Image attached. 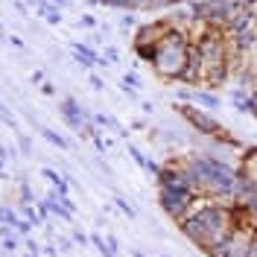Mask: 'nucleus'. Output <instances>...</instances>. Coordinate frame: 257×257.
I'll use <instances>...</instances> for the list:
<instances>
[{
  "mask_svg": "<svg viewBox=\"0 0 257 257\" xmlns=\"http://www.w3.org/2000/svg\"><path fill=\"white\" fill-rule=\"evenodd\" d=\"M114 202H117V208L123 210V213H126L128 219H135V210H132V208H128V205H126V199H120V196H117V199H114Z\"/></svg>",
  "mask_w": 257,
  "mask_h": 257,
  "instance_id": "nucleus-12",
  "label": "nucleus"
},
{
  "mask_svg": "<svg viewBox=\"0 0 257 257\" xmlns=\"http://www.w3.org/2000/svg\"><path fill=\"white\" fill-rule=\"evenodd\" d=\"M27 248H30L32 254H38V242H35V240H27Z\"/></svg>",
  "mask_w": 257,
  "mask_h": 257,
  "instance_id": "nucleus-21",
  "label": "nucleus"
},
{
  "mask_svg": "<svg viewBox=\"0 0 257 257\" xmlns=\"http://www.w3.org/2000/svg\"><path fill=\"white\" fill-rule=\"evenodd\" d=\"M187 59H190V50H187V41H184V32L167 30L164 38L155 44V59H152L155 70H158L161 76L178 79L181 70H184V64H187Z\"/></svg>",
  "mask_w": 257,
  "mask_h": 257,
  "instance_id": "nucleus-1",
  "label": "nucleus"
},
{
  "mask_svg": "<svg viewBox=\"0 0 257 257\" xmlns=\"http://www.w3.org/2000/svg\"><path fill=\"white\" fill-rule=\"evenodd\" d=\"M158 184L161 187H173V190H187L193 193V184L184 170H170V167H161L158 173Z\"/></svg>",
  "mask_w": 257,
  "mask_h": 257,
  "instance_id": "nucleus-5",
  "label": "nucleus"
},
{
  "mask_svg": "<svg viewBox=\"0 0 257 257\" xmlns=\"http://www.w3.org/2000/svg\"><path fill=\"white\" fill-rule=\"evenodd\" d=\"M53 3H56V6H64V3H67V0H53Z\"/></svg>",
  "mask_w": 257,
  "mask_h": 257,
  "instance_id": "nucleus-22",
  "label": "nucleus"
},
{
  "mask_svg": "<svg viewBox=\"0 0 257 257\" xmlns=\"http://www.w3.org/2000/svg\"><path fill=\"white\" fill-rule=\"evenodd\" d=\"M15 228L21 231V234H27V231H30V222H21V219H18V222H15Z\"/></svg>",
  "mask_w": 257,
  "mask_h": 257,
  "instance_id": "nucleus-20",
  "label": "nucleus"
},
{
  "mask_svg": "<svg viewBox=\"0 0 257 257\" xmlns=\"http://www.w3.org/2000/svg\"><path fill=\"white\" fill-rule=\"evenodd\" d=\"M161 257H170V254H161Z\"/></svg>",
  "mask_w": 257,
  "mask_h": 257,
  "instance_id": "nucleus-24",
  "label": "nucleus"
},
{
  "mask_svg": "<svg viewBox=\"0 0 257 257\" xmlns=\"http://www.w3.org/2000/svg\"><path fill=\"white\" fill-rule=\"evenodd\" d=\"M73 240L79 242V245H88V240H91V237H88V234H82V231H73Z\"/></svg>",
  "mask_w": 257,
  "mask_h": 257,
  "instance_id": "nucleus-14",
  "label": "nucleus"
},
{
  "mask_svg": "<svg viewBox=\"0 0 257 257\" xmlns=\"http://www.w3.org/2000/svg\"><path fill=\"white\" fill-rule=\"evenodd\" d=\"M73 53H76V59H79L85 67H91V64H102L99 62V56H96L91 47H85V44H73Z\"/></svg>",
  "mask_w": 257,
  "mask_h": 257,
  "instance_id": "nucleus-6",
  "label": "nucleus"
},
{
  "mask_svg": "<svg viewBox=\"0 0 257 257\" xmlns=\"http://www.w3.org/2000/svg\"><path fill=\"white\" fill-rule=\"evenodd\" d=\"M0 117H3V123H6V126H12V128H15V120H12V117H9V111H6V108H3V105H0Z\"/></svg>",
  "mask_w": 257,
  "mask_h": 257,
  "instance_id": "nucleus-15",
  "label": "nucleus"
},
{
  "mask_svg": "<svg viewBox=\"0 0 257 257\" xmlns=\"http://www.w3.org/2000/svg\"><path fill=\"white\" fill-rule=\"evenodd\" d=\"M123 85H126V88H135V91H141V88H144V82H141L138 73H126V76H123Z\"/></svg>",
  "mask_w": 257,
  "mask_h": 257,
  "instance_id": "nucleus-10",
  "label": "nucleus"
},
{
  "mask_svg": "<svg viewBox=\"0 0 257 257\" xmlns=\"http://www.w3.org/2000/svg\"><path fill=\"white\" fill-rule=\"evenodd\" d=\"M225 219L228 213L210 205V208H202L196 216H190V222H184V231L193 240H216L225 228Z\"/></svg>",
  "mask_w": 257,
  "mask_h": 257,
  "instance_id": "nucleus-2",
  "label": "nucleus"
},
{
  "mask_svg": "<svg viewBox=\"0 0 257 257\" xmlns=\"http://www.w3.org/2000/svg\"><path fill=\"white\" fill-rule=\"evenodd\" d=\"M79 24H85V27H96V21H94L91 15H82V21H79Z\"/></svg>",
  "mask_w": 257,
  "mask_h": 257,
  "instance_id": "nucleus-19",
  "label": "nucleus"
},
{
  "mask_svg": "<svg viewBox=\"0 0 257 257\" xmlns=\"http://www.w3.org/2000/svg\"><path fill=\"white\" fill-rule=\"evenodd\" d=\"M193 102H199V105H205V108H219V96L205 94V91H193Z\"/></svg>",
  "mask_w": 257,
  "mask_h": 257,
  "instance_id": "nucleus-8",
  "label": "nucleus"
},
{
  "mask_svg": "<svg viewBox=\"0 0 257 257\" xmlns=\"http://www.w3.org/2000/svg\"><path fill=\"white\" fill-rule=\"evenodd\" d=\"M21 149H24V155H30V149H32L30 138H21Z\"/></svg>",
  "mask_w": 257,
  "mask_h": 257,
  "instance_id": "nucleus-17",
  "label": "nucleus"
},
{
  "mask_svg": "<svg viewBox=\"0 0 257 257\" xmlns=\"http://www.w3.org/2000/svg\"><path fill=\"white\" fill-rule=\"evenodd\" d=\"M128 155H132V158L138 161V164H141L144 170H149V164H152V161H146L144 155H141V149H138V146H128Z\"/></svg>",
  "mask_w": 257,
  "mask_h": 257,
  "instance_id": "nucleus-11",
  "label": "nucleus"
},
{
  "mask_svg": "<svg viewBox=\"0 0 257 257\" xmlns=\"http://www.w3.org/2000/svg\"><path fill=\"white\" fill-rule=\"evenodd\" d=\"M135 24H138V18L132 15V12H128V15H123V18H120V27H123V30H128V27H135Z\"/></svg>",
  "mask_w": 257,
  "mask_h": 257,
  "instance_id": "nucleus-13",
  "label": "nucleus"
},
{
  "mask_svg": "<svg viewBox=\"0 0 257 257\" xmlns=\"http://www.w3.org/2000/svg\"><path fill=\"white\" fill-rule=\"evenodd\" d=\"M3 248H6V251H12V248H18V240H15V237H9V240L3 242Z\"/></svg>",
  "mask_w": 257,
  "mask_h": 257,
  "instance_id": "nucleus-18",
  "label": "nucleus"
},
{
  "mask_svg": "<svg viewBox=\"0 0 257 257\" xmlns=\"http://www.w3.org/2000/svg\"><path fill=\"white\" fill-rule=\"evenodd\" d=\"M27 257H38V254H32V251H30V254H27Z\"/></svg>",
  "mask_w": 257,
  "mask_h": 257,
  "instance_id": "nucleus-23",
  "label": "nucleus"
},
{
  "mask_svg": "<svg viewBox=\"0 0 257 257\" xmlns=\"http://www.w3.org/2000/svg\"><path fill=\"white\" fill-rule=\"evenodd\" d=\"M41 176L59 187V196H67V178H64V176H59V173H56V170H50V167H44V170H41Z\"/></svg>",
  "mask_w": 257,
  "mask_h": 257,
  "instance_id": "nucleus-7",
  "label": "nucleus"
},
{
  "mask_svg": "<svg viewBox=\"0 0 257 257\" xmlns=\"http://www.w3.org/2000/svg\"><path fill=\"white\" fill-rule=\"evenodd\" d=\"M91 88H94V91H102V79H99V76H91Z\"/></svg>",
  "mask_w": 257,
  "mask_h": 257,
  "instance_id": "nucleus-16",
  "label": "nucleus"
},
{
  "mask_svg": "<svg viewBox=\"0 0 257 257\" xmlns=\"http://www.w3.org/2000/svg\"><path fill=\"white\" fill-rule=\"evenodd\" d=\"M193 193L187 190H173V187H161V208L167 210L170 216H181L184 213V208L190 205Z\"/></svg>",
  "mask_w": 257,
  "mask_h": 257,
  "instance_id": "nucleus-4",
  "label": "nucleus"
},
{
  "mask_svg": "<svg viewBox=\"0 0 257 257\" xmlns=\"http://www.w3.org/2000/svg\"><path fill=\"white\" fill-rule=\"evenodd\" d=\"M176 111L190 123V126H196L199 132H205V135H219V123L210 117V114L199 111V108H193V105H176Z\"/></svg>",
  "mask_w": 257,
  "mask_h": 257,
  "instance_id": "nucleus-3",
  "label": "nucleus"
},
{
  "mask_svg": "<svg viewBox=\"0 0 257 257\" xmlns=\"http://www.w3.org/2000/svg\"><path fill=\"white\" fill-rule=\"evenodd\" d=\"M38 132H41V135H44V138H47L50 144L56 146V149H70V144H67V141H64V138H59V135H56V132H50L47 126H38Z\"/></svg>",
  "mask_w": 257,
  "mask_h": 257,
  "instance_id": "nucleus-9",
  "label": "nucleus"
}]
</instances>
